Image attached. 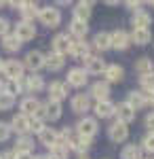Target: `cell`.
<instances>
[{"mask_svg": "<svg viewBox=\"0 0 154 159\" xmlns=\"http://www.w3.org/2000/svg\"><path fill=\"white\" fill-rule=\"evenodd\" d=\"M24 64L19 60H6V61H2V76L11 83V81H19V79H24Z\"/></svg>", "mask_w": 154, "mask_h": 159, "instance_id": "3", "label": "cell"}, {"mask_svg": "<svg viewBox=\"0 0 154 159\" xmlns=\"http://www.w3.org/2000/svg\"><path fill=\"white\" fill-rule=\"evenodd\" d=\"M0 159H15V151H4V153H0Z\"/></svg>", "mask_w": 154, "mask_h": 159, "instance_id": "45", "label": "cell"}, {"mask_svg": "<svg viewBox=\"0 0 154 159\" xmlns=\"http://www.w3.org/2000/svg\"><path fill=\"white\" fill-rule=\"evenodd\" d=\"M106 60L101 57V55H89L87 60H84V72L87 74H104V70H106Z\"/></svg>", "mask_w": 154, "mask_h": 159, "instance_id": "11", "label": "cell"}, {"mask_svg": "<svg viewBox=\"0 0 154 159\" xmlns=\"http://www.w3.org/2000/svg\"><path fill=\"white\" fill-rule=\"evenodd\" d=\"M42 108H45V121H59L61 119V102H53V100H47L45 104H42Z\"/></svg>", "mask_w": 154, "mask_h": 159, "instance_id": "22", "label": "cell"}, {"mask_svg": "<svg viewBox=\"0 0 154 159\" xmlns=\"http://www.w3.org/2000/svg\"><path fill=\"white\" fill-rule=\"evenodd\" d=\"M146 100H148V104L154 108V91H150V93H146Z\"/></svg>", "mask_w": 154, "mask_h": 159, "instance_id": "48", "label": "cell"}, {"mask_svg": "<svg viewBox=\"0 0 154 159\" xmlns=\"http://www.w3.org/2000/svg\"><path fill=\"white\" fill-rule=\"evenodd\" d=\"M87 83H89V74L84 72L83 68H70V70H68V81H66V85H68V87L83 89Z\"/></svg>", "mask_w": 154, "mask_h": 159, "instance_id": "8", "label": "cell"}, {"mask_svg": "<svg viewBox=\"0 0 154 159\" xmlns=\"http://www.w3.org/2000/svg\"><path fill=\"white\" fill-rule=\"evenodd\" d=\"M15 153H32L34 151V140L30 136H17L15 140Z\"/></svg>", "mask_w": 154, "mask_h": 159, "instance_id": "32", "label": "cell"}, {"mask_svg": "<svg viewBox=\"0 0 154 159\" xmlns=\"http://www.w3.org/2000/svg\"><path fill=\"white\" fill-rule=\"evenodd\" d=\"M4 4H6V2H0V9H2V7H4Z\"/></svg>", "mask_w": 154, "mask_h": 159, "instance_id": "51", "label": "cell"}, {"mask_svg": "<svg viewBox=\"0 0 154 159\" xmlns=\"http://www.w3.org/2000/svg\"><path fill=\"white\" fill-rule=\"evenodd\" d=\"M152 7H154V2H152Z\"/></svg>", "mask_w": 154, "mask_h": 159, "instance_id": "53", "label": "cell"}, {"mask_svg": "<svg viewBox=\"0 0 154 159\" xmlns=\"http://www.w3.org/2000/svg\"><path fill=\"white\" fill-rule=\"evenodd\" d=\"M38 140H40L42 147H47V148L55 147V144L59 142V140H57V129H53V127H45V129L38 134Z\"/></svg>", "mask_w": 154, "mask_h": 159, "instance_id": "28", "label": "cell"}, {"mask_svg": "<svg viewBox=\"0 0 154 159\" xmlns=\"http://www.w3.org/2000/svg\"><path fill=\"white\" fill-rule=\"evenodd\" d=\"M70 53L74 60H78V61H84L89 55H91V45L87 43V40H74L72 38V43H70Z\"/></svg>", "mask_w": 154, "mask_h": 159, "instance_id": "7", "label": "cell"}, {"mask_svg": "<svg viewBox=\"0 0 154 159\" xmlns=\"http://www.w3.org/2000/svg\"><path fill=\"white\" fill-rule=\"evenodd\" d=\"M114 108H116V104L112 102V100H101V102H95V119H110V117H114Z\"/></svg>", "mask_w": 154, "mask_h": 159, "instance_id": "19", "label": "cell"}, {"mask_svg": "<svg viewBox=\"0 0 154 159\" xmlns=\"http://www.w3.org/2000/svg\"><path fill=\"white\" fill-rule=\"evenodd\" d=\"M135 72L139 74V76L154 72V61L150 57H139V60L135 61Z\"/></svg>", "mask_w": 154, "mask_h": 159, "instance_id": "36", "label": "cell"}, {"mask_svg": "<svg viewBox=\"0 0 154 159\" xmlns=\"http://www.w3.org/2000/svg\"><path fill=\"white\" fill-rule=\"evenodd\" d=\"M101 76H104V81H106L108 85H110V83H120V81L125 79V68H122L120 64H108Z\"/></svg>", "mask_w": 154, "mask_h": 159, "instance_id": "15", "label": "cell"}, {"mask_svg": "<svg viewBox=\"0 0 154 159\" xmlns=\"http://www.w3.org/2000/svg\"><path fill=\"white\" fill-rule=\"evenodd\" d=\"M0 72H2V60H0Z\"/></svg>", "mask_w": 154, "mask_h": 159, "instance_id": "52", "label": "cell"}, {"mask_svg": "<svg viewBox=\"0 0 154 159\" xmlns=\"http://www.w3.org/2000/svg\"><path fill=\"white\" fill-rule=\"evenodd\" d=\"M66 66V60L61 57V55H57V53H49V55H45V68L47 70H51V72H59L61 68Z\"/></svg>", "mask_w": 154, "mask_h": 159, "instance_id": "27", "label": "cell"}, {"mask_svg": "<svg viewBox=\"0 0 154 159\" xmlns=\"http://www.w3.org/2000/svg\"><path fill=\"white\" fill-rule=\"evenodd\" d=\"M38 21L42 25H47V28H57L61 24V11L57 7H53V4H49V7H42V9H38V17H36Z\"/></svg>", "mask_w": 154, "mask_h": 159, "instance_id": "1", "label": "cell"}, {"mask_svg": "<svg viewBox=\"0 0 154 159\" xmlns=\"http://www.w3.org/2000/svg\"><path fill=\"white\" fill-rule=\"evenodd\" d=\"M49 159H68L70 157V148L66 147V144H61V142H57L55 147L49 148Z\"/></svg>", "mask_w": 154, "mask_h": 159, "instance_id": "35", "label": "cell"}, {"mask_svg": "<svg viewBox=\"0 0 154 159\" xmlns=\"http://www.w3.org/2000/svg\"><path fill=\"white\" fill-rule=\"evenodd\" d=\"M142 151H146V153H150V155H154V134H146V138L142 140Z\"/></svg>", "mask_w": 154, "mask_h": 159, "instance_id": "39", "label": "cell"}, {"mask_svg": "<svg viewBox=\"0 0 154 159\" xmlns=\"http://www.w3.org/2000/svg\"><path fill=\"white\" fill-rule=\"evenodd\" d=\"M70 108L76 115H84L87 110H91V98H89V93H74L70 100Z\"/></svg>", "mask_w": 154, "mask_h": 159, "instance_id": "10", "label": "cell"}, {"mask_svg": "<svg viewBox=\"0 0 154 159\" xmlns=\"http://www.w3.org/2000/svg\"><path fill=\"white\" fill-rule=\"evenodd\" d=\"M21 64H24V68H28L32 74H38L40 68H45V53H42V51H38V49L28 51Z\"/></svg>", "mask_w": 154, "mask_h": 159, "instance_id": "4", "label": "cell"}, {"mask_svg": "<svg viewBox=\"0 0 154 159\" xmlns=\"http://www.w3.org/2000/svg\"><path fill=\"white\" fill-rule=\"evenodd\" d=\"M139 85H142V91H143V93H150V91H154V72L139 76Z\"/></svg>", "mask_w": 154, "mask_h": 159, "instance_id": "37", "label": "cell"}, {"mask_svg": "<svg viewBox=\"0 0 154 159\" xmlns=\"http://www.w3.org/2000/svg\"><path fill=\"white\" fill-rule=\"evenodd\" d=\"M11 132H17V136H28L30 134V117H25V115H15L11 119Z\"/></svg>", "mask_w": 154, "mask_h": 159, "instance_id": "21", "label": "cell"}, {"mask_svg": "<svg viewBox=\"0 0 154 159\" xmlns=\"http://www.w3.org/2000/svg\"><path fill=\"white\" fill-rule=\"evenodd\" d=\"M152 24V15L148 11H137L133 13V17H131V25H133V30H148V25Z\"/></svg>", "mask_w": 154, "mask_h": 159, "instance_id": "24", "label": "cell"}, {"mask_svg": "<svg viewBox=\"0 0 154 159\" xmlns=\"http://www.w3.org/2000/svg\"><path fill=\"white\" fill-rule=\"evenodd\" d=\"M89 98H93L95 102H101V100H110V85L106 81H95L91 89H89Z\"/></svg>", "mask_w": 154, "mask_h": 159, "instance_id": "18", "label": "cell"}, {"mask_svg": "<svg viewBox=\"0 0 154 159\" xmlns=\"http://www.w3.org/2000/svg\"><path fill=\"white\" fill-rule=\"evenodd\" d=\"M135 115H137V112L131 108L127 102H118L116 108H114V117H116V121L125 123V125H129L131 121H135Z\"/></svg>", "mask_w": 154, "mask_h": 159, "instance_id": "14", "label": "cell"}, {"mask_svg": "<svg viewBox=\"0 0 154 159\" xmlns=\"http://www.w3.org/2000/svg\"><path fill=\"white\" fill-rule=\"evenodd\" d=\"M15 106V96H11L9 91L0 93V110H11Z\"/></svg>", "mask_w": 154, "mask_h": 159, "instance_id": "38", "label": "cell"}, {"mask_svg": "<svg viewBox=\"0 0 154 159\" xmlns=\"http://www.w3.org/2000/svg\"><path fill=\"white\" fill-rule=\"evenodd\" d=\"M78 159H89V157H87V155H83V157H78Z\"/></svg>", "mask_w": 154, "mask_h": 159, "instance_id": "50", "label": "cell"}, {"mask_svg": "<svg viewBox=\"0 0 154 159\" xmlns=\"http://www.w3.org/2000/svg\"><path fill=\"white\" fill-rule=\"evenodd\" d=\"M129 38H131V45L135 43V45L143 47V45H148V43L152 40V32H150V28H148V30H133L129 34Z\"/></svg>", "mask_w": 154, "mask_h": 159, "instance_id": "31", "label": "cell"}, {"mask_svg": "<svg viewBox=\"0 0 154 159\" xmlns=\"http://www.w3.org/2000/svg\"><path fill=\"white\" fill-rule=\"evenodd\" d=\"M2 49L6 53H17L21 49V43H19V38L15 34H6V36H2Z\"/></svg>", "mask_w": 154, "mask_h": 159, "instance_id": "33", "label": "cell"}, {"mask_svg": "<svg viewBox=\"0 0 154 159\" xmlns=\"http://www.w3.org/2000/svg\"><path fill=\"white\" fill-rule=\"evenodd\" d=\"M15 159H34L32 153H15Z\"/></svg>", "mask_w": 154, "mask_h": 159, "instance_id": "46", "label": "cell"}, {"mask_svg": "<svg viewBox=\"0 0 154 159\" xmlns=\"http://www.w3.org/2000/svg\"><path fill=\"white\" fill-rule=\"evenodd\" d=\"M68 148L70 151H76L78 153V157H83V155H87V151L91 148V140H87V138H83V136H72L70 142H68Z\"/></svg>", "mask_w": 154, "mask_h": 159, "instance_id": "23", "label": "cell"}, {"mask_svg": "<svg viewBox=\"0 0 154 159\" xmlns=\"http://www.w3.org/2000/svg\"><path fill=\"white\" fill-rule=\"evenodd\" d=\"M11 125L9 123H4V121H0V142H6L9 138H11Z\"/></svg>", "mask_w": 154, "mask_h": 159, "instance_id": "40", "label": "cell"}, {"mask_svg": "<svg viewBox=\"0 0 154 159\" xmlns=\"http://www.w3.org/2000/svg\"><path fill=\"white\" fill-rule=\"evenodd\" d=\"M142 153L143 151L139 148V144H125L120 151V159H143Z\"/></svg>", "mask_w": 154, "mask_h": 159, "instance_id": "34", "label": "cell"}, {"mask_svg": "<svg viewBox=\"0 0 154 159\" xmlns=\"http://www.w3.org/2000/svg\"><path fill=\"white\" fill-rule=\"evenodd\" d=\"M87 34H89V25L83 24V21L72 19L70 21V38H74V40H84Z\"/></svg>", "mask_w": 154, "mask_h": 159, "instance_id": "29", "label": "cell"}, {"mask_svg": "<svg viewBox=\"0 0 154 159\" xmlns=\"http://www.w3.org/2000/svg\"><path fill=\"white\" fill-rule=\"evenodd\" d=\"M146 127L150 129V134H154V110L148 112V117H146Z\"/></svg>", "mask_w": 154, "mask_h": 159, "instance_id": "44", "label": "cell"}, {"mask_svg": "<svg viewBox=\"0 0 154 159\" xmlns=\"http://www.w3.org/2000/svg\"><path fill=\"white\" fill-rule=\"evenodd\" d=\"M127 104H129L131 108L135 110H142V108H146L148 106V100H146V93H143L142 89H131L129 93H127V100H125Z\"/></svg>", "mask_w": 154, "mask_h": 159, "instance_id": "16", "label": "cell"}, {"mask_svg": "<svg viewBox=\"0 0 154 159\" xmlns=\"http://www.w3.org/2000/svg\"><path fill=\"white\" fill-rule=\"evenodd\" d=\"M127 9L133 13H137V11H142V2H137V0H129L127 2Z\"/></svg>", "mask_w": 154, "mask_h": 159, "instance_id": "43", "label": "cell"}, {"mask_svg": "<svg viewBox=\"0 0 154 159\" xmlns=\"http://www.w3.org/2000/svg\"><path fill=\"white\" fill-rule=\"evenodd\" d=\"M70 43H72V38L68 34H55V38L51 40V51L61 55V57H66L68 51H70Z\"/></svg>", "mask_w": 154, "mask_h": 159, "instance_id": "13", "label": "cell"}, {"mask_svg": "<svg viewBox=\"0 0 154 159\" xmlns=\"http://www.w3.org/2000/svg\"><path fill=\"white\" fill-rule=\"evenodd\" d=\"M108 138H110L114 144L127 142V140H129V125H125V123H120V121H114L108 127Z\"/></svg>", "mask_w": 154, "mask_h": 159, "instance_id": "5", "label": "cell"}, {"mask_svg": "<svg viewBox=\"0 0 154 159\" xmlns=\"http://www.w3.org/2000/svg\"><path fill=\"white\" fill-rule=\"evenodd\" d=\"M6 34H11V24L6 17H0V36H6Z\"/></svg>", "mask_w": 154, "mask_h": 159, "instance_id": "42", "label": "cell"}, {"mask_svg": "<svg viewBox=\"0 0 154 159\" xmlns=\"http://www.w3.org/2000/svg\"><path fill=\"white\" fill-rule=\"evenodd\" d=\"M47 91H49V100H53V102H61V100L68 98L70 87L66 85V81H51V83L47 85Z\"/></svg>", "mask_w": 154, "mask_h": 159, "instance_id": "6", "label": "cell"}, {"mask_svg": "<svg viewBox=\"0 0 154 159\" xmlns=\"http://www.w3.org/2000/svg\"><path fill=\"white\" fill-rule=\"evenodd\" d=\"M13 34L19 38V43L24 45V43L32 40V38L36 36V25L30 24V21H19V24L15 25V32H13Z\"/></svg>", "mask_w": 154, "mask_h": 159, "instance_id": "12", "label": "cell"}, {"mask_svg": "<svg viewBox=\"0 0 154 159\" xmlns=\"http://www.w3.org/2000/svg\"><path fill=\"white\" fill-rule=\"evenodd\" d=\"M148 159H152V157H148Z\"/></svg>", "mask_w": 154, "mask_h": 159, "instance_id": "54", "label": "cell"}, {"mask_svg": "<svg viewBox=\"0 0 154 159\" xmlns=\"http://www.w3.org/2000/svg\"><path fill=\"white\" fill-rule=\"evenodd\" d=\"M24 83H25V93H32V96L40 93V91L47 87L45 79H42L40 74H30V76H24Z\"/></svg>", "mask_w": 154, "mask_h": 159, "instance_id": "17", "label": "cell"}, {"mask_svg": "<svg viewBox=\"0 0 154 159\" xmlns=\"http://www.w3.org/2000/svg\"><path fill=\"white\" fill-rule=\"evenodd\" d=\"M93 47L97 51H108V49H112V43H110V32H106V30H101V32H97L93 36Z\"/></svg>", "mask_w": 154, "mask_h": 159, "instance_id": "30", "label": "cell"}, {"mask_svg": "<svg viewBox=\"0 0 154 159\" xmlns=\"http://www.w3.org/2000/svg\"><path fill=\"white\" fill-rule=\"evenodd\" d=\"M6 85H9V81L0 74V93H2V91H6Z\"/></svg>", "mask_w": 154, "mask_h": 159, "instance_id": "47", "label": "cell"}, {"mask_svg": "<svg viewBox=\"0 0 154 159\" xmlns=\"http://www.w3.org/2000/svg\"><path fill=\"white\" fill-rule=\"evenodd\" d=\"M93 2H76V7L72 9V15H74V19L76 21H83L87 24L89 19H91V13H93Z\"/></svg>", "mask_w": 154, "mask_h": 159, "instance_id": "20", "label": "cell"}, {"mask_svg": "<svg viewBox=\"0 0 154 159\" xmlns=\"http://www.w3.org/2000/svg\"><path fill=\"white\" fill-rule=\"evenodd\" d=\"M110 43H112V49L127 51L131 47L129 32H127V30H114V32H110Z\"/></svg>", "mask_w": 154, "mask_h": 159, "instance_id": "9", "label": "cell"}, {"mask_svg": "<svg viewBox=\"0 0 154 159\" xmlns=\"http://www.w3.org/2000/svg\"><path fill=\"white\" fill-rule=\"evenodd\" d=\"M34 159H49V157H47V155H36Z\"/></svg>", "mask_w": 154, "mask_h": 159, "instance_id": "49", "label": "cell"}, {"mask_svg": "<svg viewBox=\"0 0 154 159\" xmlns=\"http://www.w3.org/2000/svg\"><path fill=\"white\" fill-rule=\"evenodd\" d=\"M19 108H21V115H25V117H34L36 110L40 108V100L36 98V96H25L24 100H21V104H19Z\"/></svg>", "mask_w": 154, "mask_h": 159, "instance_id": "25", "label": "cell"}, {"mask_svg": "<svg viewBox=\"0 0 154 159\" xmlns=\"http://www.w3.org/2000/svg\"><path fill=\"white\" fill-rule=\"evenodd\" d=\"M17 11L21 13V21H30V24H34V19L38 17V7H36V2H19V7H17Z\"/></svg>", "mask_w": 154, "mask_h": 159, "instance_id": "26", "label": "cell"}, {"mask_svg": "<svg viewBox=\"0 0 154 159\" xmlns=\"http://www.w3.org/2000/svg\"><path fill=\"white\" fill-rule=\"evenodd\" d=\"M42 129H45V121L32 117V119H30V132H32V134H40Z\"/></svg>", "mask_w": 154, "mask_h": 159, "instance_id": "41", "label": "cell"}, {"mask_svg": "<svg viewBox=\"0 0 154 159\" xmlns=\"http://www.w3.org/2000/svg\"><path fill=\"white\" fill-rule=\"evenodd\" d=\"M97 132H99V123H97L95 117H87V115H84L83 119L76 123V134L83 136V138H87V140L95 138Z\"/></svg>", "mask_w": 154, "mask_h": 159, "instance_id": "2", "label": "cell"}]
</instances>
